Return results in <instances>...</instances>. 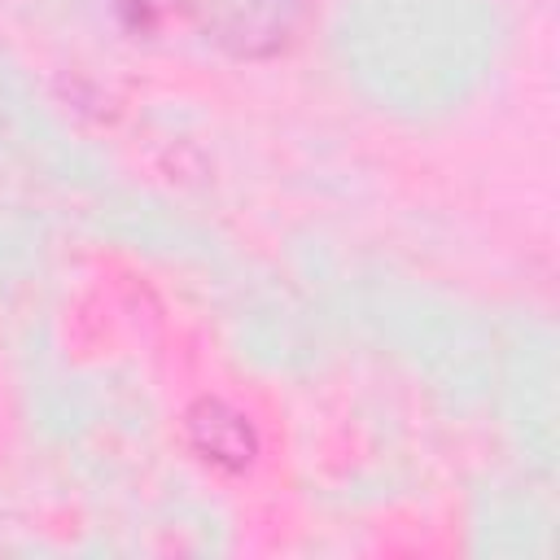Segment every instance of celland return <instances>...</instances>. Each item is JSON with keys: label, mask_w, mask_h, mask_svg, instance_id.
<instances>
[{"label": "cell", "mask_w": 560, "mask_h": 560, "mask_svg": "<svg viewBox=\"0 0 560 560\" xmlns=\"http://www.w3.org/2000/svg\"><path fill=\"white\" fill-rule=\"evenodd\" d=\"M184 429H188L192 451L228 472H241L258 455V438H254L249 420L236 407H228L223 398H197L184 416Z\"/></svg>", "instance_id": "obj_2"}, {"label": "cell", "mask_w": 560, "mask_h": 560, "mask_svg": "<svg viewBox=\"0 0 560 560\" xmlns=\"http://www.w3.org/2000/svg\"><path fill=\"white\" fill-rule=\"evenodd\" d=\"M175 13L232 57H271L306 22L311 0H171Z\"/></svg>", "instance_id": "obj_1"}]
</instances>
